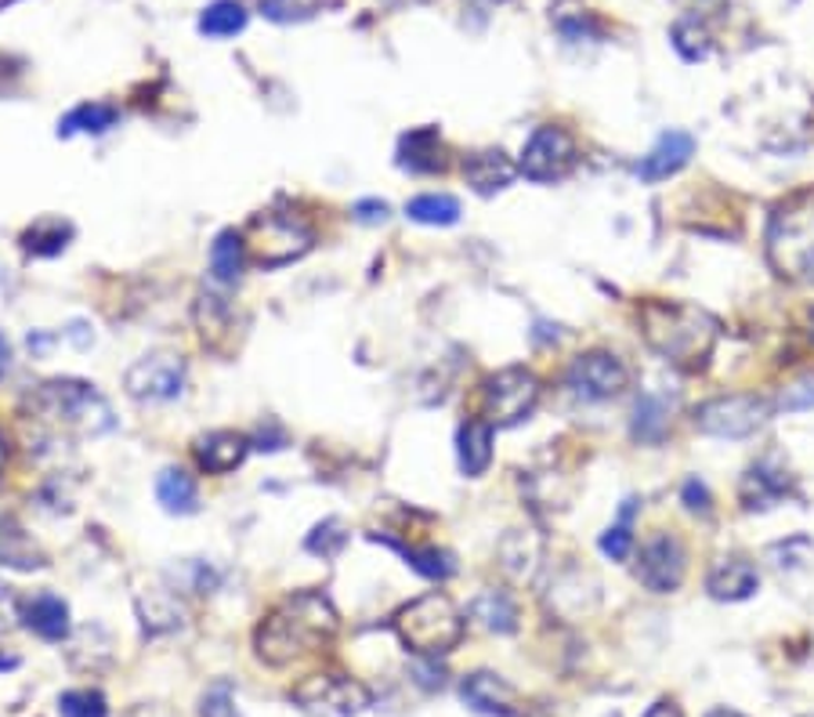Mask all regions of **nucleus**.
Listing matches in <instances>:
<instances>
[{
    "label": "nucleus",
    "instance_id": "nucleus-15",
    "mask_svg": "<svg viewBox=\"0 0 814 717\" xmlns=\"http://www.w3.org/2000/svg\"><path fill=\"white\" fill-rule=\"evenodd\" d=\"M692 156H695V138L692 134L688 131H662L659 142L652 145V153L638 163V178L641 182H662V178L678 174Z\"/></svg>",
    "mask_w": 814,
    "mask_h": 717
},
{
    "label": "nucleus",
    "instance_id": "nucleus-1",
    "mask_svg": "<svg viewBox=\"0 0 814 717\" xmlns=\"http://www.w3.org/2000/svg\"><path fill=\"white\" fill-rule=\"evenodd\" d=\"M334 634H337V613L329 598L319 595V590H297V595L283 598L265 616V624L257 627L254 645L265 664L283 667L323 649Z\"/></svg>",
    "mask_w": 814,
    "mask_h": 717
},
{
    "label": "nucleus",
    "instance_id": "nucleus-11",
    "mask_svg": "<svg viewBox=\"0 0 814 717\" xmlns=\"http://www.w3.org/2000/svg\"><path fill=\"white\" fill-rule=\"evenodd\" d=\"M576 168V142L564 128H540L521 153V174L532 182H558Z\"/></svg>",
    "mask_w": 814,
    "mask_h": 717
},
{
    "label": "nucleus",
    "instance_id": "nucleus-44",
    "mask_svg": "<svg viewBox=\"0 0 814 717\" xmlns=\"http://www.w3.org/2000/svg\"><path fill=\"white\" fill-rule=\"evenodd\" d=\"M123 717H171L163 707H153V703H138V707H131Z\"/></svg>",
    "mask_w": 814,
    "mask_h": 717
},
{
    "label": "nucleus",
    "instance_id": "nucleus-27",
    "mask_svg": "<svg viewBox=\"0 0 814 717\" xmlns=\"http://www.w3.org/2000/svg\"><path fill=\"white\" fill-rule=\"evenodd\" d=\"M116 109L113 105H105V102H84V105H77L73 113H69L65 120H62V128H59V134L62 138H69V134H105L109 128H113L116 123Z\"/></svg>",
    "mask_w": 814,
    "mask_h": 717
},
{
    "label": "nucleus",
    "instance_id": "nucleus-32",
    "mask_svg": "<svg viewBox=\"0 0 814 717\" xmlns=\"http://www.w3.org/2000/svg\"><path fill=\"white\" fill-rule=\"evenodd\" d=\"M667 403L655 395H641L638 406H633V435L641 438V443H659L662 435H667Z\"/></svg>",
    "mask_w": 814,
    "mask_h": 717
},
{
    "label": "nucleus",
    "instance_id": "nucleus-14",
    "mask_svg": "<svg viewBox=\"0 0 814 717\" xmlns=\"http://www.w3.org/2000/svg\"><path fill=\"white\" fill-rule=\"evenodd\" d=\"M460 696L471 710L478 714H489V717H521L518 703V693L510 688L503 678H496L489 670H478V674H467L464 685H460Z\"/></svg>",
    "mask_w": 814,
    "mask_h": 717
},
{
    "label": "nucleus",
    "instance_id": "nucleus-22",
    "mask_svg": "<svg viewBox=\"0 0 814 717\" xmlns=\"http://www.w3.org/2000/svg\"><path fill=\"white\" fill-rule=\"evenodd\" d=\"M0 565H11V569H40L44 565V551L16 522H0Z\"/></svg>",
    "mask_w": 814,
    "mask_h": 717
},
{
    "label": "nucleus",
    "instance_id": "nucleus-25",
    "mask_svg": "<svg viewBox=\"0 0 814 717\" xmlns=\"http://www.w3.org/2000/svg\"><path fill=\"white\" fill-rule=\"evenodd\" d=\"M403 168H409V171H417V174H424V171H441L446 168V160H441V142H438V131H413V134H406L403 138Z\"/></svg>",
    "mask_w": 814,
    "mask_h": 717
},
{
    "label": "nucleus",
    "instance_id": "nucleus-41",
    "mask_svg": "<svg viewBox=\"0 0 814 717\" xmlns=\"http://www.w3.org/2000/svg\"><path fill=\"white\" fill-rule=\"evenodd\" d=\"M19 624V598L8 584H0V634Z\"/></svg>",
    "mask_w": 814,
    "mask_h": 717
},
{
    "label": "nucleus",
    "instance_id": "nucleus-19",
    "mask_svg": "<svg viewBox=\"0 0 814 717\" xmlns=\"http://www.w3.org/2000/svg\"><path fill=\"white\" fill-rule=\"evenodd\" d=\"M464 178L481 192V196H489V192L503 189L510 178H515V168H510V160L500 149H486V153H475L464 160Z\"/></svg>",
    "mask_w": 814,
    "mask_h": 717
},
{
    "label": "nucleus",
    "instance_id": "nucleus-2",
    "mask_svg": "<svg viewBox=\"0 0 814 717\" xmlns=\"http://www.w3.org/2000/svg\"><path fill=\"white\" fill-rule=\"evenodd\" d=\"M30 410L37 424H44L51 435L65 438H99L113 432L116 417L102 392H94L84 381H48L30 395Z\"/></svg>",
    "mask_w": 814,
    "mask_h": 717
},
{
    "label": "nucleus",
    "instance_id": "nucleus-33",
    "mask_svg": "<svg viewBox=\"0 0 814 717\" xmlns=\"http://www.w3.org/2000/svg\"><path fill=\"white\" fill-rule=\"evenodd\" d=\"M403 555L413 569H417L420 576H427V580H446V576H452V569H457L452 558L438 547H403Z\"/></svg>",
    "mask_w": 814,
    "mask_h": 717
},
{
    "label": "nucleus",
    "instance_id": "nucleus-43",
    "mask_svg": "<svg viewBox=\"0 0 814 717\" xmlns=\"http://www.w3.org/2000/svg\"><path fill=\"white\" fill-rule=\"evenodd\" d=\"M355 222H363V225L388 222V203H384V200H363V203H355Z\"/></svg>",
    "mask_w": 814,
    "mask_h": 717
},
{
    "label": "nucleus",
    "instance_id": "nucleus-9",
    "mask_svg": "<svg viewBox=\"0 0 814 717\" xmlns=\"http://www.w3.org/2000/svg\"><path fill=\"white\" fill-rule=\"evenodd\" d=\"M771 406L756 395H721L695 410V427L716 438H746L767 421Z\"/></svg>",
    "mask_w": 814,
    "mask_h": 717
},
{
    "label": "nucleus",
    "instance_id": "nucleus-37",
    "mask_svg": "<svg viewBox=\"0 0 814 717\" xmlns=\"http://www.w3.org/2000/svg\"><path fill=\"white\" fill-rule=\"evenodd\" d=\"M323 8V0H261V11L275 22H297L308 19Z\"/></svg>",
    "mask_w": 814,
    "mask_h": 717
},
{
    "label": "nucleus",
    "instance_id": "nucleus-39",
    "mask_svg": "<svg viewBox=\"0 0 814 717\" xmlns=\"http://www.w3.org/2000/svg\"><path fill=\"white\" fill-rule=\"evenodd\" d=\"M779 406H782L785 413H800V410H811V406H814V377H804V381L790 384V388L782 392Z\"/></svg>",
    "mask_w": 814,
    "mask_h": 717
},
{
    "label": "nucleus",
    "instance_id": "nucleus-30",
    "mask_svg": "<svg viewBox=\"0 0 814 717\" xmlns=\"http://www.w3.org/2000/svg\"><path fill=\"white\" fill-rule=\"evenodd\" d=\"M69 236H73V229H69L62 218H40V222L22 236V246L30 254H40V257H51V254H62Z\"/></svg>",
    "mask_w": 814,
    "mask_h": 717
},
{
    "label": "nucleus",
    "instance_id": "nucleus-8",
    "mask_svg": "<svg viewBox=\"0 0 814 717\" xmlns=\"http://www.w3.org/2000/svg\"><path fill=\"white\" fill-rule=\"evenodd\" d=\"M294 703L315 717H355L369 707V693L344 674H312L294 688Z\"/></svg>",
    "mask_w": 814,
    "mask_h": 717
},
{
    "label": "nucleus",
    "instance_id": "nucleus-40",
    "mask_svg": "<svg viewBox=\"0 0 814 717\" xmlns=\"http://www.w3.org/2000/svg\"><path fill=\"white\" fill-rule=\"evenodd\" d=\"M630 547H633V536H630L627 526H612L609 533L601 536V551H604V555H609L612 562L630 558Z\"/></svg>",
    "mask_w": 814,
    "mask_h": 717
},
{
    "label": "nucleus",
    "instance_id": "nucleus-5",
    "mask_svg": "<svg viewBox=\"0 0 814 717\" xmlns=\"http://www.w3.org/2000/svg\"><path fill=\"white\" fill-rule=\"evenodd\" d=\"M395 634L417 656H441L464 638V616L446 595H424L395 616Z\"/></svg>",
    "mask_w": 814,
    "mask_h": 717
},
{
    "label": "nucleus",
    "instance_id": "nucleus-24",
    "mask_svg": "<svg viewBox=\"0 0 814 717\" xmlns=\"http://www.w3.org/2000/svg\"><path fill=\"white\" fill-rule=\"evenodd\" d=\"M26 624H30L40 638L48 642H62L69 634V609L62 598L54 595H37L30 602V609H26Z\"/></svg>",
    "mask_w": 814,
    "mask_h": 717
},
{
    "label": "nucleus",
    "instance_id": "nucleus-36",
    "mask_svg": "<svg viewBox=\"0 0 814 717\" xmlns=\"http://www.w3.org/2000/svg\"><path fill=\"white\" fill-rule=\"evenodd\" d=\"M59 710H62V717H109L105 696L102 693H91V688H77V693H65L59 699Z\"/></svg>",
    "mask_w": 814,
    "mask_h": 717
},
{
    "label": "nucleus",
    "instance_id": "nucleus-20",
    "mask_svg": "<svg viewBox=\"0 0 814 717\" xmlns=\"http://www.w3.org/2000/svg\"><path fill=\"white\" fill-rule=\"evenodd\" d=\"M460 450V472L464 475H481L492 461V424L489 421H467L457 438Z\"/></svg>",
    "mask_w": 814,
    "mask_h": 717
},
{
    "label": "nucleus",
    "instance_id": "nucleus-18",
    "mask_svg": "<svg viewBox=\"0 0 814 717\" xmlns=\"http://www.w3.org/2000/svg\"><path fill=\"white\" fill-rule=\"evenodd\" d=\"M246 457V438L236 432H211L196 438V464L211 475H228Z\"/></svg>",
    "mask_w": 814,
    "mask_h": 717
},
{
    "label": "nucleus",
    "instance_id": "nucleus-49",
    "mask_svg": "<svg viewBox=\"0 0 814 717\" xmlns=\"http://www.w3.org/2000/svg\"><path fill=\"white\" fill-rule=\"evenodd\" d=\"M4 461H8V450H4V438H0V467H4Z\"/></svg>",
    "mask_w": 814,
    "mask_h": 717
},
{
    "label": "nucleus",
    "instance_id": "nucleus-42",
    "mask_svg": "<svg viewBox=\"0 0 814 717\" xmlns=\"http://www.w3.org/2000/svg\"><path fill=\"white\" fill-rule=\"evenodd\" d=\"M684 504H688V512H699V515H706L710 512V489L702 486L699 478H688L684 482Z\"/></svg>",
    "mask_w": 814,
    "mask_h": 717
},
{
    "label": "nucleus",
    "instance_id": "nucleus-23",
    "mask_svg": "<svg viewBox=\"0 0 814 717\" xmlns=\"http://www.w3.org/2000/svg\"><path fill=\"white\" fill-rule=\"evenodd\" d=\"M471 619L478 627H486V630L510 634L518 627V609H515V602H510V595H503V590H481V595L471 602Z\"/></svg>",
    "mask_w": 814,
    "mask_h": 717
},
{
    "label": "nucleus",
    "instance_id": "nucleus-7",
    "mask_svg": "<svg viewBox=\"0 0 814 717\" xmlns=\"http://www.w3.org/2000/svg\"><path fill=\"white\" fill-rule=\"evenodd\" d=\"M536 398H540V381H536L529 370L510 366L492 374L486 381V395H481V410H486L489 424L496 427H510L518 421H526Z\"/></svg>",
    "mask_w": 814,
    "mask_h": 717
},
{
    "label": "nucleus",
    "instance_id": "nucleus-17",
    "mask_svg": "<svg viewBox=\"0 0 814 717\" xmlns=\"http://www.w3.org/2000/svg\"><path fill=\"white\" fill-rule=\"evenodd\" d=\"M790 475L782 472V467H775L771 461L764 464H753L746 478H742V504L750 507V512H764V507L779 504L785 493H790Z\"/></svg>",
    "mask_w": 814,
    "mask_h": 717
},
{
    "label": "nucleus",
    "instance_id": "nucleus-31",
    "mask_svg": "<svg viewBox=\"0 0 814 717\" xmlns=\"http://www.w3.org/2000/svg\"><path fill=\"white\" fill-rule=\"evenodd\" d=\"M500 558H503V569L515 576V580H529L536 569V558H540V544H532L529 533L515 529L500 544Z\"/></svg>",
    "mask_w": 814,
    "mask_h": 717
},
{
    "label": "nucleus",
    "instance_id": "nucleus-28",
    "mask_svg": "<svg viewBox=\"0 0 814 717\" xmlns=\"http://www.w3.org/2000/svg\"><path fill=\"white\" fill-rule=\"evenodd\" d=\"M243 240L236 236V232H221V236L214 240L211 246V272L217 283H236L243 275Z\"/></svg>",
    "mask_w": 814,
    "mask_h": 717
},
{
    "label": "nucleus",
    "instance_id": "nucleus-26",
    "mask_svg": "<svg viewBox=\"0 0 814 717\" xmlns=\"http://www.w3.org/2000/svg\"><path fill=\"white\" fill-rule=\"evenodd\" d=\"M406 214L420 225H457L460 222V200L446 192H427V196L409 200Z\"/></svg>",
    "mask_w": 814,
    "mask_h": 717
},
{
    "label": "nucleus",
    "instance_id": "nucleus-12",
    "mask_svg": "<svg viewBox=\"0 0 814 717\" xmlns=\"http://www.w3.org/2000/svg\"><path fill=\"white\" fill-rule=\"evenodd\" d=\"M638 580L655 590V595H670L678 590L684 580V547L678 536L659 533L641 547V562H638Z\"/></svg>",
    "mask_w": 814,
    "mask_h": 717
},
{
    "label": "nucleus",
    "instance_id": "nucleus-34",
    "mask_svg": "<svg viewBox=\"0 0 814 717\" xmlns=\"http://www.w3.org/2000/svg\"><path fill=\"white\" fill-rule=\"evenodd\" d=\"M673 44H678V51L684 54L688 62H699V59H706V54H710V37L699 26V19L678 22V30H673Z\"/></svg>",
    "mask_w": 814,
    "mask_h": 717
},
{
    "label": "nucleus",
    "instance_id": "nucleus-48",
    "mask_svg": "<svg viewBox=\"0 0 814 717\" xmlns=\"http://www.w3.org/2000/svg\"><path fill=\"white\" fill-rule=\"evenodd\" d=\"M706 717H742V714H735V710H713V714H706Z\"/></svg>",
    "mask_w": 814,
    "mask_h": 717
},
{
    "label": "nucleus",
    "instance_id": "nucleus-38",
    "mask_svg": "<svg viewBox=\"0 0 814 717\" xmlns=\"http://www.w3.org/2000/svg\"><path fill=\"white\" fill-rule=\"evenodd\" d=\"M200 717H240V710H236V699H232V685L217 681V685L211 688V693L203 696Z\"/></svg>",
    "mask_w": 814,
    "mask_h": 717
},
{
    "label": "nucleus",
    "instance_id": "nucleus-47",
    "mask_svg": "<svg viewBox=\"0 0 814 717\" xmlns=\"http://www.w3.org/2000/svg\"><path fill=\"white\" fill-rule=\"evenodd\" d=\"M11 667H19V656H8V653H0V670H11Z\"/></svg>",
    "mask_w": 814,
    "mask_h": 717
},
{
    "label": "nucleus",
    "instance_id": "nucleus-13",
    "mask_svg": "<svg viewBox=\"0 0 814 717\" xmlns=\"http://www.w3.org/2000/svg\"><path fill=\"white\" fill-rule=\"evenodd\" d=\"M569 388L583 398H612L627 388V366L609 352L579 355L569 366Z\"/></svg>",
    "mask_w": 814,
    "mask_h": 717
},
{
    "label": "nucleus",
    "instance_id": "nucleus-35",
    "mask_svg": "<svg viewBox=\"0 0 814 717\" xmlns=\"http://www.w3.org/2000/svg\"><path fill=\"white\" fill-rule=\"evenodd\" d=\"M344 544H348V533H344V526L337 518H326L323 526H315L312 529V536H308V551L312 555H323V558H337L340 551H344Z\"/></svg>",
    "mask_w": 814,
    "mask_h": 717
},
{
    "label": "nucleus",
    "instance_id": "nucleus-50",
    "mask_svg": "<svg viewBox=\"0 0 814 717\" xmlns=\"http://www.w3.org/2000/svg\"><path fill=\"white\" fill-rule=\"evenodd\" d=\"M811 326H814V315H811ZM811 334H814V330H811Z\"/></svg>",
    "mask_w": 814,
    "mask_h": 717
},
{
    "label": "nucleus",
    "instance_id": "nucleus-10",
    "mask_svg": "<svg viewBox=\"0 0 814 717\" xmlns=\"http://www.w3.org/2000/svg\"><path fill=\"white\" fill-rule=\"evenodd\" d=\"M128 395L142 403H171L185 392V363L174 352H153L128 370Z\"/></svg>",
    "mask_w": 814,
    "mask_h": 717
},
{
    "label": "nucleus",
    "instance_id": "nucleus-4",
    "mask_svg": "<svg viewBox=\"0 0 814 717\" xmlns=\"http://www.w3.org/2000/svg\"><path fill=\"white\" fill-rule=\"evenodd\" d=\"M767 261L785 280L814 283V196L782 203L767 225Z\"/></svg>",
    "mask_w": 814,
    "mask_h": 717
},
{
    "label": "nucleus",
    "instance_id": "nucleus-46",
    "mask_svg": "<svg viewBox=\"0 0 814 717\" xmlns=\"http://www.w3.org/2000/svg\"><path fill=\"white\" fill-rule=\"evenodd\" d=\"M8 363H11V344L0 334V370H8Z\"/></svg>",
    "mask_w": 814,
    "mask_h": 717
},
{
    "label": "nucleus",
    "instance_id": "nucleus-29",
    "mask_svg": "<svg viewBox=\"0 0 814 717\" xmlns=\"http://www.w3.org/2000/svg\"><path fill=\"white\" fill-rule=\"evenodd\" d=\"M246 26V11L240 0H214L211 8L200 16V33L203 37H236Z\"/></svg>",
    "mask_w": 814,
    "mask_h": 717
},
{
    "label": "nucleus",
    "instance_id": "nucleus-45",
    "mask_svg": "<svg viewBox=\"0 0 814 717\" xmlns=\"http://www.w3.org/2000/svg\"><path fill=\"white\" fill-rule=\"evenodd\" d=\"M644 717H684L678 707H673V703H655V707L652 710H648Z\"/></svg>",
    "mask_w": 814,
    "mask_h": 717
},
{
    "label": "nucleus",
    "instance_id": "nucleus-16",
    "mask_svg": "<svg viewBox=\"0 0 814 717\" xmlns=\"http://www.w3.org/2000/svg\"><path fill=\"white\" fill-rule=\"evenodd\" d=\"M756 584H761V576H756L753 562H746V558H721L710 569V580H706L710 595L716 602H742V598H750L753 590H756Z\"/></svg>",
    "mask_w": 814,
    "mask_h": 717
},
{
    "label": "nucleus",
    "instance_id": "nucleus-21",
    "mask_svg": "<svg viewBox=\"0 0 814 717\" xmlns=\"http://www.w3.org/2000/svg\"><path fill=\"white\" fill-rule=\"evenodd\" d=\"M156 496L163 504V512L171 515H192L200 507V493L192 475H185L182 467H163L156 478Z\"/></svg>",
    "mask_w": 814,
    "mask_h": 717
},
{
    "label": "nucleus",
    "instance_id": "nucleus-3",
    "mask_svg": "<svg viewBox=\"0 0 814 717\" xmlns=\"http://www.w3.org/2000/svg\"><path fill=\"white\" fill-rule=\"evenodd\" d=\"M641 330L644 341L678 366H699L716 341L710 315L681 301H648L641 309Z\"/></svg>",
    "mask_w": 814,
    "mask_h": 717
},
{
    "label": "nucleus",
    "instance_id": "nucleus-6",
    "mask_svg": "<svg viewBox=\"0 0 814 717\" xmlns=\"http://www.w3.org/2000/svg\"><path fill=\"white\" fill-rule=\"evenodd\" d=\"M246 246H251L254 261H261V265H286V261L312 251V229L297 214L268 211L251 222Z\"/></svg>",
    "mask_w": 814,
    "mask_h": 717
}]
</instances>
